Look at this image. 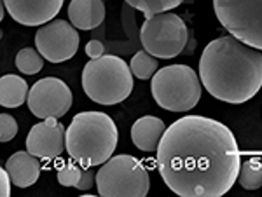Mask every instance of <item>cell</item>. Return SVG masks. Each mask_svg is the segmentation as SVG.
Wrapping results in <instances>:
<instances>
[{
	"label": "cell",
	"instance_id": "cell-1",
	"mask_svg": "<svg viewBox=\"0 0 262 197\" xmlns=\"http://www.w3.org/2000/svg\"><path fill=\"white\" fill-rule=\"evenodd\" d=\"M158 171L182 197H221L238 180L242 152L221 120L185 115L168 126L158 146Z\"/></svg>",
	"mask_w": 262,
	"mask_h": 197
},
{
	"label": "cell",
	"instance_id": "cell-2",
	"mask_svg": "<svg viewBox=\"0 0 262 197\" xmlns=\"http://www.w3.org/2000/svg\"><path fill=\"white\" fill-rule=\"evenodd\" d=\"M200 79L215 100L242 105L262 87V51L232 35L219 37L201 54Z\"/></svg>",
	"mask_w": 262,
	"mask_h": 197
},
{
	"label": "cell",
	"instance_id": "cell-3",
	"mask_svg": "<svg viewBox=\"0 0 262 197\" xmlns=\"http://www.w3.org/2000/svg\"><path fill=\"white\" fill-rule=\"evenodd\" d=\"M119 131L108 114L96 110L81 112L67 128V152L82 167L101 166L116 152Z\"/></svg>",
	"mask_w": 262,
	"mask_h": 197
},
{
	"label": "cell",
	"instance_id": "cell-4",
	"mask_svg": "<svg viewBox=\"0 0 262 197\" xmlns=\"http://www.w3.org/2000/svg\"><path fill=\"white\" fill-rule=\"evenodd\" d=\"M82 89L98 105L122 103L133 91V72L122 58L103 54L86 63L82 70Z\"/></svg>",
	"mask_w": 262,
	"mask_h": 197
},
{
	"label": "cell",
	"instance_id": "cell-5",
	"mask_svg": "<svg viewBox=\"0 0 262 197\" xmlns=\"http://www.w3.org/2000/svg\"><path fill=\"white\" fill-rule=\"evenodd\" d=\"M152 98L168 112H189L200 103L201 79L187 65H168L158 70L150 82Z\"/></svg>",
	"mask_w": 262,
	"mask_h": 197
},
{
	"label": "cell",
	"instance_id": "cell-6",
	"mask_svg": "<svg viewBox=\"0 0 262 197\" xmlns=\"http://www.w3.org/2000/svg\"><path fill=\"white\" fill-rule=\"evenodd\" d=\"M96 188L101 197H145L150 188L149 171L129 154L114 156L96 173Z\"/></svg>",
	"mask_w": 262,
	"mask_h": 197
},
{
	"label": "cell",
	"instance_id": "cell-7",
	"mask_svg": "<svg viewBox=\"0 0 262 197\" xmlns=\"http://www.w3.org/2000/svg\"><path fill=\"white\" fill-rule=\"evenodd\" d=\"M189 37L191 33L185 21L173 12H159L149 16L143 21L140 30L143 49L161 60H171L184 53Z\"/></svg>",
	"mask_w": 262,
	"mask_h": 197
},
{
	"label": "cell",
	"instance_id": "cell-8",
	"mask_svg": "<svg viewBox=\"0 0 262 197\" xmlns=\"http://www.w3.org/2000/svg\"><path fill=\"white\" fill-rule=\"evenodd\" d=\"M213 11L229 35L262 51V0H213Z\"/></svg>",
	"mask_w": 262,
	"mask_h": 197
},
{
	"label": "cell",
	"instance_id": "cell-9",
	"mask_svg": "<svg viewBox=\"0 0 262 197\" xmlns=\"http://www.w3.org/2000/svg\"><path fill=\"white\" fill-rule=\"evenodd\" d=\"M28 108L39 119H60L72 108L74 94L67 82L58 77H44L30 87Z\"/></svg>",
	"mask_w": 262,
	"mask_h": 197
},
{
	"label": "cell",
	"instance_id": "cell-10",
	"mask_svg": "<svg viewBox=\"0 0 262 197\" xmlns=\"http://www.w3.org/2000/svg\"><path fill=\"white\" fill-rule=\"evenodd\" d=\"M35 47L51 63H63L75 56L79 49V30L65 19H53L39 27Z\"/></svg>",
	"mask_w": 262,
	"mask_h": 197
},
{
	"label": "cell",
	"instance_id": "cell-11",
	"mask_svg": "<svg viewBox=\"0 0 262 197\" xmlns=\"http://www.w3.org/2000/svg\"><path fill=\"white\" fill-rule=\"evenodd\" d=\"M67 129L60 120L51 117L42 119V122L32 126L30 133L27 136V150L39 159L53 161L60 157L63 150L67 149L65 143Z\"/></svg>",
	"mask_w": 262,
	"mask_h": 197
},
{
	"label": "cell",
	"instance_id": "cell-12",
	"mask_svg": "<svg viewBox=\"0 0 262 197\" xmlns=\"http://www.w3.org/2000/svg\"><path fill=\"white\" fill-rule=\"evenodd\" d=\"M63 2L65 0H2L11 18L25 27H42L53 21Z\"/></svg>",
	"mask_w": 262,
	"mask_h": 197
},
{
	"label": "cell",
	"instance_id": "cell-13",
	"mask_svg": "<svg viewBox=\"0 0 262 197\" xmlns=\"http://www.w3.org/2000/svg\"><path fill=\"white\" fill-rule=\"evenodd\" d=\"M6 169L9 171L11 180L16 187L28 188L40 177V159L30 154L28 150H18L7 159Z\"/></svg>",
	"mask_w": 262,
	"mask_h": 197
},
{
	"label": "cell",
	"instance_id": "cell-14",
	"mask_svg": "<svg viewBox=\"0 0 262 197\" xmlns=\"http://www.w3.org/2000/svg\"><path fill=\"white\" fill-rule=\"evenodd\" d=\"M164 131H166V126L159 117H140L131 126V141L142 152H154V150L158 152V146L161 143Z\"/></svg>",
	"mask_w": 262,
	"mask_h": 197
},
{
	"label": "cell",
	"instance_id": "cell-15",
	"mask_svg": "<svg viewBox=\"0 0 262 197\" xmlns=\"http://www.w3.org/2000/svg\"><path fill=\"white\" fill-rule=\"evenodd\" d=\"M69 19L77 30H95L105 19L103 0H70Z\"/></svg>",
	"mask_w": 262,
	"mask_h": 197
},
{
	"label": "cell",
	"instance_id": "cell-16",
	"mask_svg": "<svg viewBox=\"0 0 262 197\" xmlns=\"http://www.w3.org/2000/svg\"><path fill=\"white\" fill-rule=\"evenodd\" d=\"M30 87L19 75L7 73L0 79V105L4 108H18L28 100Z\"/></svg>",
	"mask_w": 262,
	"mask_h": 197
},
{
	"label": "cell",
	"instance_id": "cell-17",
	"mask_svg": "<svg viewBox=\"0 0 262 197\" xmlns=\"http://www.w3.org/2000/svg\"><path fill=\"white\" fill-rule=\"evenodd\" d=\"M236 182L245 190H257L262 187V161L259 159H248L239 166V173Z\"/></svg>",
	"mask_w": 262,
	"mask_h": 197
},
{
	"label": "cell",
	"instance_id": "cell-18",
	"mask_svg": "<svg viewBox=\"0 0 262 197\" xmlns=\"http://www.w3.org/2000/svg\"><path fill=\"white\" fill-rule=\"evenodd\" d=\"M129 68L137 79H140V81H149V79L154 77L156 72L159 70L158 58H154L152 54H149L143 49V51H138L131 58Z\"/></svg>",
	"mask_w": 262,
	"mask_h": 197
},
{
	"label": "cell",
	"instance_id": "cell-19",
	"mask_svg": "<svg viewBox=\"0 0 262 197\" xmlns=\"http://www.w3.org/2000/svg\"><path fill=\"white\" fill-rule=\"evenodd\" d=\"M16 68L25 75H35L44 66V56L39 53V49L25 47L16 54Z\"/></svg>",
	"mask_w": 262,
	"mask_h": 197
},
{
	"label": "cell",
	"instance_id": "cell-20",
	"mask_svg": "<svg viewBox=\"0 0 262 197\" xmlns=\"http://www.w3.org/2000/svg\"><path fill=\"white\" fill-rule=\"evenodd\" d=\"M124 2L133 7V9L143 12L149 18V16L159 14V12H168L171 9H177L185 0H124Z\"/></svg>",
	"mask_w": 262,
	"mask_h": 197
},
{
	"label": "cell",
	"instance_id": "cell-21",
	"mask_svg": "<svg viewBox=\"0 0 262 197\" xmlns=\"http://www.w3.org/2000/svg\"><path fill=\"white\" fill-rule=\"evenodd\" d=\"M79 162H67L58 169V182L63 187H75L82 177V169Z\"/></svg>",
	"mask_w": 262,
	"mask_h": 197
},
{
	"label": "cell",
	"instance_id": "cell-22",
	"mask_svg": "<svg viewBox=\"0 0 262 197\" xmlns=\"http://www.w3.org/2000/svg\"><path fill=\"white\" fill-rule=\"evenodd\" d=\"M18 135V122L9 114H0V141L7 143Z\"/></svg>",
	"mask_w": 262,
	"mask_h": 197
},
{
	"label": "cell",
	"instance_id": "cell-23",
	"mask_svg": "<svg viewBox=\"0 0 262 197\" xmlns=\"http://www.w3.org/2000/svg\"><path fill=\"white\" fill-rule=\"evenodd\" d=\"M86 54L91 58V60H96V58H101L105 54V45L101 44L100 40H90L86 44Z\"/></svg>",
	"mask_w": 262,
	"mask_h": 197
},
{
	"label": "cell",
	"instance_id": "cell-24",
	"mask_svg": "<svg viewBox=\"0 0 262 197\" xmlns=\"http://www.w3.org/2000/svg\"><path fill=\"white\" fill-rule=\"evenodd\" d=\"M93 185H95V175H93L91 169H86V171H82V177L79 180L77 185H75V188L81 192H88Z\"/></svg>",
	"mask_w": 262,
	"mask_h": 197
},
{
	"label": "cell",
	"instance_id": "cell-25",
	"mask_svg": "<svg viewBox=\"0 0 262 197\" xmlns=\"http://www.w3.org/2000/svg\"><path fill=\"white\" fill-rule=\"evenodd\" d=\"M0 194H2V197H9L11 195V175L9 171L4 167V169H0Z\"/></svg>",
	"mask_w": 262,
	"mask_h": 197
}]
</instances>
